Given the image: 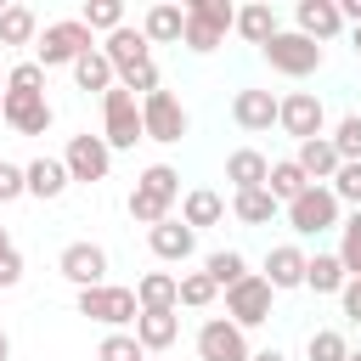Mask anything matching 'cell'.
<instances>
[{
	"mask_svg": "<svg viewBox=\"0 0 361 361\" xmlns=\"http://www.w3.org/2000/svg\"><path fill=\"white\" fill-rule=\"evenodd\" d=\"M175 203H180V169L175 164H147L141 175H135V186H130V197H124V209H130V220L135 226H158V220H169L175 214Z\"/></svg>",
	"mask_w": 361,
	"mask_h": 361,
	"instance_id": "6da1fadb",
	"label": "cell"
},
{
	"mask_svg": "<svg viewBox=\"0 0 361 361\" xmlns=\"http://www.w3.org/2000/svg\"><path fill=\"white\" fill-rule=\"evenodd\" d=\"M231 23H237V6H231V0H186L180 45H186L192 56H209V51H220V45H226Z\"/></svg>",
	"mask_w": 361,
	"mask_h": 361,
	"instance_id": "7a4b0ae2",
	"label": "cell"
},
{
	"mask_svg": "<svg viewBox=\"0 0 361 361\" xmlns=\"http://www.w3.org/2000/svg\"><path fill=\"white\" fill-rule=\"evenodd\" d=\"M96 45V34L79 23V17H62V23H45L39 39H34V62L51 73V68H73L85 51Z\"/></svg>",
	"mask_w": 361,
	"mask_h": 361,
	"instance_id": "3957f363",
	"label": "cell"
},
{
	"mask_svg": "<svg viewBox=\"0 0 361 361\" xmlns=\"http://www.w3.org/2000/svg\"><path fill=\"white\" fill-rule=\"evenodd\" d=\"M79 316H90V322H102V327H113V333H124V327H135V316H141V305H135V288H118V282H102V288H79Z\"/></svg>",
	"mask_w": 361,
	"mask_h": 361,
	"instance_id": "277c9868",
	"label": "cell"
},
{
	"mask_svg": "<svg viewBox=\"0 0 361 361\" xmlns=\"http://www.w3.org/2000/svg\"><path fill=\"white\" fill-rule=\"evenodd\" d=\"M259 56H265L271 73H282V79H310V73L327 62V51H322L316 39H305V34H293V28H282L271 45H259Z\"/></svg>",
	"mask_w": 361,
	"mask_h": 361,
	"instance_id": "5b68a950",
	"label": "cell"
},
{
	"mask_svg": "<svg viewBox=\"0 0 361 361\" xmlns=\"http://www.w3.org/2000/svg\"><path fill=\"white\" fill-rule=\"evenodd\" d=\"M282 214H288V231H299V237L338 231V220H344V209H338V197L327 186H305L293 203H282Z\"/></svg>",
	"mask_w": 361,
	"mask_h": 361,
	"instance_id": "8992f818",
	"label": "cell"
},
{
	"mask_svg": "<svg viewBox=\"0 0 361 361\" xmlns=\"http://www.w3.org/2000/svg\"><path fill=\"white\" fill-rule=\"evenodd\" d=\"M102 141H107L113 152H130L135 141H147V135H141V102H135L124 85H113V90L102 96Z\"/></svg>",
	"mask_w": 361,
	"mask_h": 361,
	"instance_id": "52a82bcc",
	"label": "cell"
},
{
	"mask_svg": "<svg viewBox=\"0 0 361 361\" xmlns=\"http://www.w3.org/2000/svg\"><path fill=\"white\" fill-rule=\"evenodd\" d=\"M276 130L293 135V141L327 135V107H322V96H316V90H288V96H276Z\"/></svg>",
	"mask_w": 361,
	"mask_h": 361,
	"instance_id": "ba28073f",
	"label": "cell"
},
{
	"mask_svg": "<svg viewBox=\"0 0 361 361\" xmlns=\"http://www.w3.org/2000/svg\"><path fill=\"white\" fill-rule=\"evenodd\" d=\"M271 305H276V293H271V282L259 276V271H248L237 288H226V322L231 327H265L271 322Z\"/></svg>",
	"mask_w": 361,
	"mask_h": 361,
	"instance_id": "9c48e42d",
	"label": "cell"
},
{
	"mask_svg": "<svg viewBox=\"0 0 361 361\" xmlns=\"http://www.w3.org/2000/svg\"><path fill=\"white\" fill-rule=\"evenodd\" d=\"M141 135L158 141V147H175V141L186 135V107H180L175 90H152V96H141Z\"/></svg>",
	"mask_w": 361,
	"mask_h": 361,
	"instance_id": "30bf717a",
	"label": "cell"
},
{
	"mask_svg": "<svg viewBox=\"0 0 361 361\" xmlns=\"http://www.w3.org/2000/svg\"><path fill=\"white\" fill-rule=\"evenodd\" d=\"M62 169H68V180L96 186V180H107V169H113V147H107L102 135L79 130V135H68V147H62Z\"/></svg>",
	"mask_w": 361,
	"mask_h": 361,
	"instance_id": "8fae6325",
	"label": "cell"
},
{
	"mask_svg": "<svg viewBox=\"0 0 361 361\" xmlns=\"http://www.w3.org/2000/svg\"><path fill=\"white\" fill-rule=\"evenodd\" d=\"M248 355H254L248 350V333L231 327L226 316H209L197 327V361H248Z\"/></svg>",
	"mask_w": 361,
	"mask_h": 361,
	"instance_id": "7c38bea8",
	"label": "cell"
},
{
	"mask_svg": "<svg viewBox=\"0 0 361 361\" xmlns=\"http://www.w3.org/2000/svg\"><path fill=\"white\" fill-rule=\"evenodd\" d=\"M0 118L17 130V135H45L51 130V102L45 96H28V90H0Z\"/></svg>",
	"mask_w": 361,
	"mask_h": 361,
	"instance_id": "4fadbf2b",
	"label": "cell"
},
{
	"mask_svg": "<svg viewBox=\"0 0 361 361\" xmlns=\"http://www.w3.org/2000/svg\"><path fill=\"white\" fill-rule=\"evenodd\" d=\"M56 271L73 282V288H102L107 282V248L102 243H68L56 254Z\"/></svg>",
	"mask_w": 361,
	"mask_h": 361,
	"instance_id": "5bb4252c",
	"label": "cell"
},
{
	"mask_svg": "<svg viewBox=\"0 0 361 361\" xmlns=\"http://www.w3.org/2000/svg\"><path fill=\"white\" fill-rule=\"evenodd\" d=\"M293 34H305V39H316V45L338 39V34H344L338 0H299V6H293Z\"/></svg>",
	"mask_w": 361,
	"mask_h": 361,
	"instance_id": "9a60e30c",
	"label": "cell"
},
{
	"mask_svg": "<svg viewBox=\"0 0 361 361\" xmlns=\"http://www.w3.org/2000/svg\"><path fill=\"white\" fill-rule=\"evenodd\" d=\"M102 56H107V62H113V73L124 79V73H135V68H147V62H152V45H147V34H141V28H130V23H124V28H113V34L102 39Z\"/></svg>",
	"mask_w": 361,
	"mask_h": 361,
	"instance_id": "2e32d148",
	"label": "cell"
},
{
	"mask_svg": "<svg viewBox=\"0 0 361 361\" xmlns=\"http://www.w3.org/2000/svg\"><path fill=\"white\" fill-rule=\"evenodd\" d=\"M231 124H237L243 135H265V130L276 124V96L259 90V85L237 90V96H231Z\"/></svg>",
	"mask_w": 361,
	"mask_h": 361,
	"instance_id": "e0dca14e",
	"label": "cell"
},
{
	"mask_svg": "<svg viewBox=\"0 0 361 361\" xmlns=\"http://www.w3.org/2000/svg\"><path fill=\"white\" fill-rule=\"evenodd\" d=\"M147 248H152L164 265H186V259L197 254V231H192L186 220H175V214H169V220H158V226L147 231Z\"/></svg>",
	"mask_w": 361,
	"mask_h": 361,
	"instance_id": "ac0fdd59",
	"label": "cell"
},
{
	"mask_svg": "<svg viewBox=\"0 0 361 361\" xmlns=\"http://www.w3.org/2000/svg\"><path fill=\"white\" fill-rule=\"evenodd\" d=\"M259 276L271 282V293L305 288V248H299V243H276V248L265 254V271H259Z\"/></svg>",
	"mask_w": 361,
	"mask_h": 361,
	"instance_id": "d6986e66",
	"label": "cell"
},
{
	"mask_svg": "<svg viewBox=\"0 0 361 361\" xmlns=\"http://www.w3.org/2000/svg\"><path fill=\"white\" fill-rule=\"evenodd\" d=\"M23 186H28V197H39V203H56L73 180H68V169H62V158H28L23 164Z\"/></svg>",
	"mask_w": 361,
	"mask_h": 361,
	"instance_id": "ffe728a7",
	"label": "cell"
},
{
	"mask_svg": "<svg viewBox=\"0 0 361 361\" xmlns=\"http://www.w3.org/2000/svg\"><path fill=\"white\" fill-rule=\"evenodd\" d=\"M175 338H180V316H175V310H141V316H135V344H141L147 355H164Z\"/></svg>",
	"mask_w": 361,
	"mask_h": 361,
	"instance_id": "44dd1931",
	"label": "cell"
},
{
	"mask_svg": "<svg viewBox=\"0 0 361 361\" xmlns=\"http://www.w3.org/2000/svg\"><path fill=\"white\" fill-rule=\"evenodd\" d=\"M180 28H186V6H175V0H158V6H147V17H141L147 45H180Z\"/></svg>",
	"mask_w": 361,
	"mask_h": 361,
	"instance_id": "7402d4cb",
	"label": "cell"
},
{
	"mask_svg": "<svg viewBox=\"0 0 361 361\" xmlns=\"http://www.w3.org/2000/svg\"><path fill=\"white\" fill-rule=\"evenodd\" d=\"M293 164L305 169V180H310V186H327V180L338 175V152H333V141H327V135L299 141V147H293Z\"/></svg>",
	"mask_w": 361,
	"mask_h": 361,
	"instance_id": "603a6c76",
	"label": "cell"
},
{
	"mask_svg": "<svg viewBox=\"0 0 361 361\" xmlns=\"http://www.w3.org/2000/svg\"><path fill=\"white\" fill-rule=\"evenodd\" d=\"M265 175H271V158H265L259 147L226 152V180H231V192H254V186H265Z\"/></svg>",
	"mask_w": 361,
	"mask_h": 361,
	"instance_id": "cb8c5ba5",
	"label": "cell"
},
{
	"mask_svg": "<svg viewBox=\"0 0 361 361\" xmlns=\"http://www.w3.org/2000/svg\"><path fill=\"white\" fill-rule=\"evenodd\" d=\"M180 220H186L192 231L220 226V220H226V197H220L214 186H192V192H180Z\"/></svg>",
	"mask_w": 361,
	"mask_h": 361,
	"instance_id": "d4e9b609",
	"label": "cell"
},
{
	"mask_svg": "<svg viewBox=\"0 0 361 361\" xmlns=\"http://www.w3.org/2000/svg\"><path fill=\"white\" fill-rule=\"evenodd\" d=\"M231 34H243L248 45H271V39L282 34V23H276V11H271L265 0H254V6H237V23H231Z\"/></svg>",
	"mask_w": 361,
	"mask_h": 361,
	"instance_id": "484cf974",
	"label": "cell"
},
{
	"mask_svg": "<svg viewBox=\"0 0 361 361\" xmlns=\"http://www.w3.org/2000/svg\"><path fill=\"white\" fill-rule=\"evenodd\" d=\"M344 282H350V276H344L338 254H322V248H316V254H305V288H310V293H322V299L333 293V299H338V293H344Z\"/></svg>",
	"mask_w": 361,
	"mask_h": 361,
	"instance_id": "4316f807",
	"label": "cell"
},
{
	"mask_svg": "<svg viewBox=\"0 0 361 361\" xmlns=\"http://www.w3.org/2000/svg\"><path fill=\"white\" fill-rule=\"evenodd\" d=\"M135 305H141V310H180V282H175V271H147V276L135 282Z\"/></svg>",
	"mask_w": 361,
	"mask_h": 361,
	"instance_id": "83f0119b",
	"label": "cell"
},
{
	"mask_svg": "<svg viewBox=\"0 0 361 361\" xmlns=\"http://www.w3.org/2000/svg\"><path fill=\"white\" fill-rule=\"evenodd\" d=\"M68 73H73V85H79V90H96V96H107V90L118 85V73H113V62L102 56V45H90Z\"/></svg>",
	"mask_w": 361,
	"mask_h": 361,
	"instance_id": "f1b7e54d",
	"label": "cell"
},
{
	"mask_svg": "<svg viewBox=\"0 0 361 361\" xmlns=\"http://www.w3.org/2000/svg\"><path fill=\"white\" fill-rule=\"evenodd\" d=\"M231 214H237L243 226H271V220L282 214V203H276L265 186H254V192H231Z\"/></svg>",
	"mask_w": 361,
	"mask_h": 361,
	"instance_id": "f546056e",
	"label": "cell"
},
{
	"mask_svg": "<svg viewBox=\"0 0 361 361\" xmlns=\"http://www.w3.org/2000/svg\"><path fill=\"white\" fill-rule=\"evenodd\" d=\"M34 39H39L34 6H6V11H0V45L11 51V45H34Z\"/></svg>",
	"mask_w": 361,
	"mask_h": 361,
	"instance_id": "4dcf8cb0",
	"label": "cell"
},
{
	"mask_svg": "<svg viewBox=\"0 0 361 361\" xmlns=\"http://www.w3.org/2000/svg\"><path fill=\"white\" fill-rule=\"evenodd\" d=\"M305 186H310V180H305V169H299L293 158H276V164H271V175H265V192H271L276 203H293Z\"/></svg>",
	"mask_w": 361,
	"mask_h": 361,
	"instance_id": "1f68e13d",
	"label": "cell"
},
{
	"mask_svg": "<svg viewBox=\"0 0 361 361\" xmlns=\"http://www.w3.org/2000/svg\"><path fill=\"white\" fill-rule=\"evenodd\" d=\"M203 276H209L214 288H237V282L248 276V259H243L237 248H214V254L203 259Z\"/></svg>",
	"mask_w": 361,
	"mask_h": 361,
	"instance_id": "d6a6232c",
	"label": "cell"
},
{
	"mask_svg": "<svg viewBox=\"0 0 361 361\" xmlns=\"http://www.w3.org/2000/svg\"><path fill=\"white\" fill-rule=\"evenodd\" d=\"M338 265H344V276H361V209H350L344 220H338Z\"/></svg>",
	"mask_w": 361,
	"mask_h": 361,
	"instance_id": "836d02e7",
	"label": "cell"
},
{
	"mask_svg": "<svg viewBox=\"0 0 361 361\" xmlns=\"http://www.w3.org/2000/svg\"><path fill=\"white\" fill-rule=\"evenodd\" d=\"M305 361H350V338L338 327H316L305 338Z\"/></svg>",
	"mask_w": 361,
	"mask_h": 361,
	"instance_id": "e575fe53",
	"label": "cell"
},
{
	"mask_svg": "<svg viewBox=\"0 0 361 361\" xmlns=\"http://www.w3.org/2000/svg\"><path fill=\"white\" fill-rule=\"evenodd\" d=\"M333 152H338V164H361V113H344L338 124H333Z\"/></svg>",
	"mask_w": 361,
	"mask_h": 361,
	"instance_id": "d590c367",
	"label": "cell"
},
{
	"mask_svg": "<svg viewBox=\"0 0 361 361\" xmlns=\"http://www.w3.org/2000/svg\"><path fill=\"white\" fill-rule=\"evenodd\" d=\"M79 23H85L90 34H113V28H124V6H118V0H85Z\"/></svg>",
	"mask_w": 361,
	"mask_h": 361,
	"instance_id": "8d00e7d4",
	"label": "cell"
},
{
	"mask_svg": "<svg viewBox=\"0 0 361 361\" xmlns=\"http://www.w3.org/2000/svg\"><path fill=\"white\" fill-rule=\"evenodd\" d=\"M175 282H180V305H186V310H209V305L220 299V288H214L203 271H186V276H175Z\"/></svg>",
	"mask_w": 361,
	"mask_h": 361,
	"instance_id": "74e56055",
	"label": "cell"
},
{
	"mask_svg": "<svg viewBox=\"0 0 361 361\" xmlns=\"http://www.w3.org/2000/svg\"><path fill=\"white\" fill-rule=\"evenodd\" d=\"M6 90H28V96H45V68L28 56V62H11L6 68Z\"/></svg>",
	"mask_w": 361,
	"mask_h": 361,
	"instance_id": "f35d334b",
	"label": "cell"
},
{
	"mask_svg": "<svg viewBox=\"0 0 361 361\" xmlns=\"http://www.w3.org/2000/svg\"><path fill=\"white\" fill-rule=\"evenodd\" d=\"M96 361H147V350L135 344V333H107L96 344Z\"/></svg>",
	"mask_w": 361,
	"mask_h": 361,
	"instance_id": "ab89813d",
	"label": "cell"
},
{
	"mask_svg": "<svg viewBox=\"0 0 361 361\" xmlns=\"http://www.w3.org/2000/svg\"><path fill=\"white\" fill-rule=\"evenodd\" d=\"M327 192L338 197V209H344V203L361 209V164H338V175L327 180Z\"/></svg>",
	"mask_w": 361,
	"mask_h": 361,
	"instance_id": "60d3db41",
	"label": "cell"
},
{
	"mask_svg": "<svg viewBox=\"0 0 361 361\" xmlns=\"http://www.w3.org/2000/svg\"><path fill=\"white\" fill-rule=\"evenodd\" d=\"M17 197H28V186H23V164L0 158V203H17Z\"/></svg>",
	"mask_w": 361,
	"mask_h": 361,
	"instance_id": "b9f144b4",
	"label": "cell"
},
{
	"mask_svg": "<svg viewBox=\"0 0 361 361\" xmlns=\"http://www.w3.org/2000/svg\"><path fill=\"white\" fill-rule=\"evenodd\" d=\"M338 305H344V316H350V322H361V276H350V282H344Z\"/></svg>",
	"mask_w": 361,
	"mask_h": 361,
	"instance_id": "7bdbcfd3",
	"label": "cell"
},
{
	"mask_svg": "<svg viewBox=\"0 0 361 361\" xmlns=\"http://www.w3.org/2000/svg\"><path fill=\"white\" fill-rule=\"evenodd\" d=\"M17 282H23V254L11 248V254L0 259V288H17Z\"/></svg>",
	"mask_w": 361,
	"mask_h": 361,
	"instance_id": "ee69618b",
	"label": "cell"
},
{
	"mask_svg": "<svg viewBox=\"0 0 361 361\" xmlns=\"http://www.w3.org/2000/svg\"><path fill=\"white\" fill-rule=\"evenodd\" d=\"M248 361H288V355H282V350H254Z\"/></svg>",
	"mask_w": 361,
	"mask_h": 361,
	"instance_id": "f6af8a7d",
	"label": "cell"
},
{
	"mask_svg": "<svg viewBox=\"0 0 361 361\" xmlns=\"http://www.w3.org/2000/svg\"><path fill=\"white\" fill-rule=\"evenodd\" d=\"M6 254H11V231L0 226V259H6Z\"/></svg>",
	"mask_w": 361,
	"mask_h": 361,
	"instance_id": "bcb514c9",
	"label": "cell"
},
{
	"mask_svg": "<svg viewBox=\"0 0 361 361\" xmlns=\"http://www.w3.org/2000/svg\"><path fill=\"white\" fill-rule=\"evenodd\" d=\"M0 361H11V338H6V327H0Z\"/></svg>",
	"mask_w": 361,
	"mask_h": 361,
	"instance_id": "7dc6e473",
	"label": "cell"
},
{
	"mask_svg": "<svg viewBox=\"0 0 361 361\" xmlns=\"http://www.w3.org/2000/svg\"><path fill=\"white\" fill-rule=\"evenodd\" d=\"M350 45H355V56H361V28H350Z\"/></svg>",
	"mask_w": 361,
	"mask_h": 361,
	"instance_id": "c3c4849f",
	"label": "cell"
},
{
	"mask_svg": "<svg viewBox=\"0 0 361 361\" xmlns=\"http://www.w3.org/2000/svg\"><path fill=\"white\" fill-rule=\"evenodd\" d=\"M350 361H361V350H350Z\"/></svg>",
	"mask_w": 361,
	"mask_h": 361,
	"instance_id": "681fc988",
	"label": "cell"
},
{
	"mask_svg": "<svg viewBox=\"0 0 361 361\" xmlns=\"http://www.w3.org/2000/svg\"><path fill=\"white\" fill-rule=\"evenodd\" d=\"M147 361H164V355H147Z\"/></svg>",
	"mask_w": 361,
	"mask_h": 361,
	"instance_id": "f907efd6",
	"label": "cell"
},
{
	"mask_svg": "<svg viewBox=\"0 0 361 361\" xmlns=\"http://www.w3.org/2000/svg\"><path fill=\"white\" fill-rule=\"evenodd\" d=\"M0 11H6V0H0Z\"/></svg>",
	"mask_w": 361,
	"mask_h": 361,
	"instance_id": "816d5d0a",
	"label": "cell"
},
{
	"mask_svg": "<svg viewBox=\"0 0 361 361\" xmlns=\"http://www.w3.org/2000/svg\"><path fill=\"white\" fill-rule=\"evenodd\" d=\"M0 90H6V79H0Z\"/></svg>",
	"mask_w": 361,
	"mask_h": 361,
	"instance_id": "f5cc1de1",
	"label": "cell"
}]
</instances>
